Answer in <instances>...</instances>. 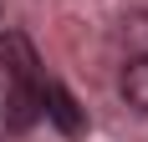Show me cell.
Returning a JSON list of instances; mask_svg holds the SVG:
<instances>
[{
  "label": "cell",
  "instance_id": "cell-1",
  "mask_svg": "<svg viewBox=\"0 0 148 142\" xmlns=\"http://www.w3.org/2000/svg\"><path fill=\"white\" fill-rule=\"evenodd\" d=\"M41 117H51L56 132H66V137H82V132H87V117H82L77 97H72L61 81H46V86H41Z\"/></svg>",
  "mask_w": 148,
  "mask_h": 142
},
{
  "label": "cell",
  "instance_id": "cell-2",
  "mask_svg": "<svg viewBox=\"0 0 148 142\" xmlns=\"http://www.w3.org/2000/svg\"><path fill=\"white\" fill-rule=\"evenodd\" d=\"M123 97H128V107L148 112V51L123 66Z\"/></svg>",
  "mask_w": 148,
  "mask_h": 142
}]
</instances>
